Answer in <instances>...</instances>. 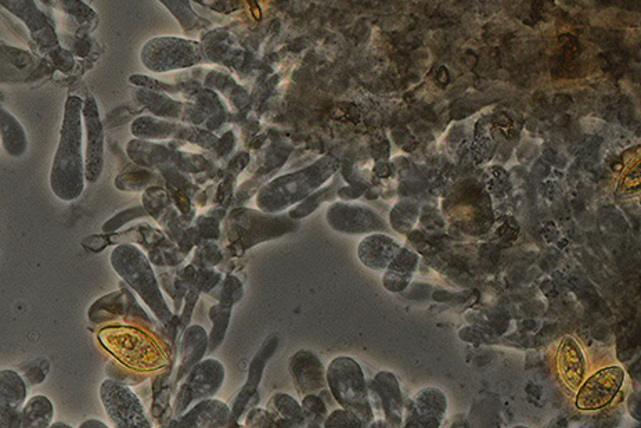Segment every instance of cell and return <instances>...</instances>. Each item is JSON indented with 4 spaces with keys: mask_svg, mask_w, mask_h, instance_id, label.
I'll return each instance as SVG.
<instances>
[{
    "mask_svg": "<svg viewBox=\"0 0 641 428\" xmlns=\"http://www.w3.org/2000/svg\"><path fill=\"white\" fill-rule=\"evenodd\" d=\"M84 100L68 96L64 104L59 146L54 153L50 187L57 199L71 203L78 200L85 190Z\"/></svg>",
    "mask_w": 641,
    "mask_h": 428,
    "instance_id": "1",
    "label": "cell"
},
{
    "mask_svg": "<svg viewBox=\"0 0 641 428\" xmlns=\"http://www.w3.org/2000/svg\"><path fill=\"white\" fill-rule=\"evenodd\" d=\"M337 171L336 158L324 157L300 171L273 179L262 186L257 194L258 210L269 212V214H280V212L291 210L326 185Z\"/></svg>",
    "mask_w": 641,
    "mask_h": 428,
    "instance_id": "2",
    "label": "cell"
},
{
    "mask_svg": "<svg viewBox=\"0 0 641 428\" xmlns=\"http://www.w3.org/2000/svg\"><path fill=\"white\" fill-rule=\"evenodd\" d=\"M110 262L115 273L142 298L158 322L162 325L171 323L174 315L165 301L149 257L135 244L122 243L114 248Z\"/></svg>",
    "mask_w": 641,
    "mask_h": 428,
    "instance_id": "3",
    "label": "cell"
},
{
    "mask_svg": "<svg viewBox=\"0 0 641 428\" xmlns=\"http://www.w3.org/2000/svg\"><path fill=\"white\" fill-rule=\"evenodd\" d=\"M298 229L300 221L288 214H269L252 208H237L230 212L226 221V235L230 248L236 254H243L258 244L291 235Z\"/></svg>",
    "mask_w": 641,
    "mask_h": 428,
    "instance_id": "4",
    "label": "cell"
},
{
    "mask_svg": "<svg viewBox=\"0 0 641 428\" xmlns=\"http://www.w3.org/2000/svg\"><path fill=\"white\" fill-rule=\"evenodd\" d=\"M326 380L337 404L355 416L363 427L372 426L374 410L359 363L349 356H338L326 369Z\"/></svg>",
    "mask_w": 641,
    "mask_h": 428,
    "instance_id": "5",
    "label": "cell"
},
{
    "mask_svg": "<svg viewBox=\"0 0 641 428\" xmlns=\"http://www.w3.org/2000/svg\"><path fill=\"white\" fill-rule=\"evenodd\" d=\"M226 370L221 361L214 358L203 359L193 366L180 384L175 399L176 417L183 415L190 406L204 399L214 398L225 383Z\"/></svg>",
    "mask_w": 641,
    "mask_h": 428,
    "instance_id": "6",
    "label": "cell"
},
{
    "mask_svg": "<svg viewBox=\"0 0 641 428\" xmlns=\"http://www.w3.org/2000/svg\"><path fill=\"white\" fill-rule=\"evenodd\" d=\"M100 399L114 427H153L142 401L126 384L113 379L104 380L100 386Z\"/></svg>",
    "mask_w": 641,
    "mask_h": 428,
    "instance_id": "7",
    "label": "cell"
},
{
    "mask_svg": "<svg viewBox=\"0 0 641 428\" xmlns=\"http://www.w3.org/2000/svg\"><path fill=\"white\" fill-rule=\"evenodd\" d=\"M330 228L342 235H370L387 232L385 219L373 208L362 204L334 203L326 212Z\"/></svg>",
    "mask_w": 641,
    "mask_h": 428,
    "instance_id": "8",
    "label": "cell"
},
{
    "mask_svg": "<svg viewBox=\"0 0 641 428\" xmlns=\"http://www.w3.org/2000/svg\"><path fill=\"white\" fill-rule=\"evenodd\" d=\"M0 7L16 17L30 32V37L42 52L59 49V38L52 21L36 0H0Z\"/></svg>",
    "mask_w": 641,
    "mask_h": 428,
    "instance_id": "9",
    "label": "cell"
},
{
    "mask_svg": "<svg viewBox=\"0 0 641 428\" xmlns=\"http://www.w3.org/2000/svg\"><path fill=\"white\" fill-rule=\"evenodd\" d=\"M85 135V178L96 183L104 169V129L95 99L89 97L82 106Z\"/></svg>",
    "mask_w": 641,
    "mask_h": 428,
    "instance_id": "10",
    "label": "cell"
},
{
    "mask_svg": "<svg viewBox=\"0 0 641 428\" xmlns=\"http://www.w3.org/2000/svg\"><path fill=\"white\" fill-rule=\"evenodd\" d=\"M625 381L624 369L612 366L593 374L589 380L579 387L576 397V408L581 410H597L604 408L617 397Z\"/></svg>",
    "mask_w": 641,
    "mask_h": 428,
    "instance_id": "11",
    "label": "cell"
},
{
    "mask_svg": "<svg viewBox=\"0 0 641 428\" xmlns=\"http://www.w3.org/2000/svg\"><path fill=\"white\" fill-rule=\"evenodd\" d=\"M279 344V336L276 333L270 334L265 343L262 344V347L259 348L257 354L252 358L246 384L234 395L232 404L229 405L237 423H239L240 417L244 415V412H247V409L250 408V405L252 408L251 402L258 401L259 384H261L266 366H268L272 356L276 354Z\"/></svg>",
    "mask_w": 641,
    "mask_h": 428,
    "instance_id": "12",
    "label": "cell"
},
{
    "mask_svg": "<svg viewBox=\"0 0 641 428\" xmlns=\"http://www.w3.org/2000/svg\"><path fill=\"white\" fill-rule=\"evenodd\" d=\"M88 318L90 322L96 323V325L114 322V320L118 319H133L140 323H151L149 316L140 307L136 298L132 296L131 291L128 290L114 291V293L99 298L89 308Z\"/></svg>",
    "mask_w": 641,
    "mask_h": 428,
    "instance_id": "13",
    "label": "cell"
},
{
    "mask_svg": "<svg viewBox=\"0 0 641 428\" xmlns=\"http://www.w3.org/2000/svg\"><path fill=\"white\" fill-rule=\"evenodd\" d=\"M448 399L439 388L428 387L414 395L408 412L406 427L437 428L445 420Z\"/></svg>",
    "mask_w": 641,
    "mask_h": 428,
    "instance_id": "14",
    "label": "cell"
},
{
    "mask_svg": "<svg viewBox=\"0 0 641 428\" xmlns=\"http://www.w3.org/2000/svg\"><path fill=\"white\" fill-rule=\"evenodd\" d=\"M239 426L234 420L232 409L219 399L208 398L197 402L186 410L183 415L176 417L171 427L186 428H223Z\"/></svg>",
    "mask_w": 641,
    "mask_h": 428,
    "instance_id": "15",
    "label": "cell"
},
{
    "mask_svg": "<svg viewBox=\"0 0 641 428\" xmlns=\"http://www.w3.org/2000/svg\"><path fill=\"white\" fill-rule=\"evenodd\" d=\"M370 402H376L383 410L388 427H401L403 423V399L398 379L390 372H380L370 383Z\"/></svg>",
    "mask_w": 641,
    "mask_h": 428,
    "instance_id": "16",
    "label": "cell"
},
{
    "mask_svg": "<svg viewBox=\"0 0 641 428\" xmlns=\"http://www.w3.org/2000/svg\"><path fill=\"white\" fill-rule=\"evenodd\" d=\"M28 387L21 374L6 369L0 372V428H17L21 410L27 402Z\"/></svg>",
    "mask_w": 641,
    "mask_h": 428,
    "instance_id": "17",
    "label": "cell"
},
{
    "mask_svg": "<svg viewBox=\"0 0 641 428\" xmlns=\"http://www.w3.org/2000/svg\"><path fill=\"white\" fill-rule=\"evenodd\" d=\"M288 370L302 397L308 394H319L327 386L326 368L319 356L311 350L295 352L288 361Z\"/></svg>",
    "mask_w": 641,
    "mask_h": 428,
    "instance_id": "18",
    "label": "cell"
},
{
    "mask_svg": "<svg viewBox=\"0 0 641 428\" xmlns=\"http://www.w3.org/2000/svg\"><path fill=\"white\" fill-rule=\"evenodd\" d=\"M401 244L384 233H370L359 243V261L372 271H385L401 251Z\"/></svg>",
    "mask_w": 641,
    "mask_h": 428,
    "instance_id": "19",
    "label": "cell"
},
{
    "mask_svg": "<svg viewBox=\"0 0 641 428\" xmlns=\"http://www.w3.org/2000/svg\"><path fill=\"white\" fill-rule=\"evenodd\" d=\"M558 373L568 390L578 391L585 379L586 361L578 341L565 337L558 348Z\"/></svg>",
    "mask_w": 641,
    "mask_h": 428,
    "instance_id": "20",
    "label": "cell"
},
{
    "mask_svg": "<svg viewBox=\"0 0 641 428\" xmlns=\"http://www.w3.org/2000/svg\"><path fill=\"white\" fill-rule=\"evenodd\" d=\"M419 265V254L410 248L402 247L398 255L385 269L383 284L391 293H401L409 286Z\"/></svg>",
    "mask_w": 641,
    "mask_h": 428,
    "instance_id": "21",
    "label": "cell"
},
{
    "mask_svg": "<svg viewBox=\"0 0 641 428\" xmlns=\"http://www.w3.org/2000/svg\"><path fill=\"white\" fill-rule=\"evenodd\" d=\"M208 352V336L201 326H190L180 345V366L178 380L185 379L196 363L203 361Z\"/></svg>",
    "mask_w": 641,
    "mask_h": 428,
    "instance_id": "22",
    "label": "cell"
},
{
    "mask_svg": "<svg viewBox=\"0 0 641 428\" xmlns=\"http://www.w3.org/2000/svg\"><path fill=\"white\" fill-rule=\"evenodd\" d=\"M0 140L10 157H23L28 150V136L24 125L0 103Z\"/></svg>",
    "mask_w": 641,
    "mask_h": 428,
    "instance_id": "23",
    "label": "cell"
},
{
    "mask_svg": "<svg viewBox=\"0 0 641 428\" xmlns=\"http://www.w3.org/2000/svg\"><path fill=\"white\" fill-rule=\"evenodd\" d=\"M266 412L272 420L273 427H305L301 405L288 394L279 392L273 395L266 405Z\"/></svg>",
    "mask_w": 641,
    "mask_h": 428,
    "instance_id": "24",
    "label": "cell"
},
{
    "mask_svg": "<svg viewBox=\"0 0 641 428\" xmlns=\"http://www.w3.org/2000/svg\"><path fill=\"white\" fill-rule=\"evenodd\" d=\"M54 419V406L45 395H34L25 402L21 410L18 427L20 428H49Z\"/></svg>",
    "mask_w": 641,
    "mask_h": 428,
    "instance_id": "25",
    "label": "cell"
},
{
    "mask_svg": "<svg viewBox=\"0 0 641 428\" xmlns=\"http://www.w3.org/2000/svg\"><path fill=\"white\" fill-rule=\"evenodd\" d=\"M341 185L342 179L340 176H337L329 186L320 187V189L316 190L315 193H312L311 196L306 197L302 203L291 208L288 215L293 219H297V221H301V219L309 217L316 208H319L320 205L326 203V201L336 200V197L340 194Z\"/></svg>",
    "mask_w": 641,
    "mask_h": 428,
    "instance_id": "26",
    "label": "cell"
},
{
    "mask_svg": "<svg viewBox=\"0 0 641 428\" xmlns=\"http://www.w3.org/2000/svg\"><path fill=\"white\" fill-rule=\"evenodd\" d=\"M230 316H232V307L225 304L214 305L210 311V318L212 320V330L208 336V352L218 350L223 341H225L226 333H228Z\"/></svg>",
    "mask_w": 641,
    "mask_h": 428,
    "instance_id": "27",
    "label": "cell"
},
{
    "mask_svg": "<svg viewBox=\"0 0 641 428\" xmlns=\"http://www.w3.org/2000/svg\"><path fill=\"white\" fill-rule=\"evenodd\" d=\"M157 176L144 168L128 169L115 179V187L121 192H140L156 185Z\"/></svg>",
    "mask_w": 641,
    "mask_h": 428,
    "instance_id": "28",
    "label": "cell"
},
{
    "mask_svg": "<svg viewBox=\"0 0 641 428\" xmlns=\"http://www.w3.org/2000/svg\"><path fill=\"white\" fill-rule=\"evenodd\" d=\"M302 413H304L305 427H323L329 416L327 405L318 394H308L302 399Z\"/></svg>",
    "mask_w": 641,
    "mask_h": 428,
    "instance_id": "29",
    "label": "cell"
},
{
    "mask_svg": "<svg viewBox=\"0 0 641 428\" xmlns=\"http://www.w3.org/2000/svg\"><path fill=\"white\" fill-rule=\"evenodd\" d=\"M149 214L144 210V207H133L129 210L118 212L115 217L108 219L106 224L103 225V233H114L121 228H124L129 222L135 221V219L147 218Z\"/></svg>",
    "mask_w": 641,
    "mask_h": 428,
    "instance_id": "30",
    "label": "cell"
},
{
    "mask_svg": "<svg viewBox=\"0 0 641 428\" xmlns=\"http://www.w3.org/2000/svg\"><path fill=\"white\" fill-rule=\"evenodd\" d=\"M323 427L362 428L363 426L355 416H352L351 413L347 412V410L341 408L334 410V412H331L330 415L327 416L326 422H324Z\"/></svg>",
    "mask_w": 641,
    "mask_h": 428,
    "instance_id": "31",
    "label": "cell"
},
{
    "mask_svg": "<svg viewBox=\"0 0 641 428\" xmlns=\"http://www.w3.org/2000/svg\"><path fill=\"white\" fill-rule=\"evenodd\" d=\"M241 297H243V284L236 278H232V276L226 278V282L223 284L221 304L233 307V304L240 301Z\"/></svg>",
    "mask_w": 641,
    "mask_h": 428,
    "instance_id": "32",
    "label": "cell"
},
{
    "mask_svg": "<svg viewBox=\"0 0 641 428\" xmlns=\"http://www.w3.org/2000/svg\"><path fill=\"white\" fill-rule=\"evenodd\" d=\"M107 374L110 379H113L115 381H120L122 384H138L136 383L135 377H142L138 373H129V370H124V368H121V366H118L117 363L111 361L108 363V368H107ZM140 381L142 380H139Z\"/></svg>",
    "mask_w": 641,
    "mask_h": 428,
    "instance_id": "33",
    "label": "cell"
},
{
    "mask_svg": "<svg viewBox=\"0 0 641 428\" xmlns=\"http://www.w3.org/2000/svg\"><path fill=\"white\" fill-rule=\"evenodd\" d=\"M247 427H273L266 409H251L246 419Z\"/></svg>",
    "mask_w": 641,
    "mask_h": 428,
    "instance_id": "34",
    "label": "cell"
},
{
    "mask_svg": "<svg viewBox=\"0 0 641 428\" xmlns=\"http://www.w3.org/2000/svg\"><path fill=\"white\" fill-rule=\"evenodd\" d=\"M25 377H27V380L31 381V384H41L42 381L45 380V373H43L39 368H34L28 370V373L25 374Z\"/></svg>",
    "mask_w": 641,
    "mask_h": 428,
    "instance_id": "35",
    "label": "cell"
},
{
    "mask_svg": "<svg viewBox=\"0 0 641 428\" xmlns=\"http://www.w3.org/2000/svg\"><path fill=\"white\" fill-rule=\"evenodd\" d=\"M108 428L106 423L100 422V420L90 419L82 423L79 428Z\"/></svg>",
    "mask_w": 641,
    "mask_h": 428,
    "instance_id": "36",
    "label": "cell"
},
{
    "mask_svg": "<svg viewBox=\"0 0 641 428\" xmlns=\"http://www.w3.org/2000/svg\"><path fill=\"white\" fill-rule=\"evenodd\" d=\"M52 428H71L70 424L63 423V422H57V423H52Z\"/></svg>",
    "mask_w": 641,
    "mask_h": 428,
    "instance_id": "37",
    "label": "cell"
}]
</instances>
